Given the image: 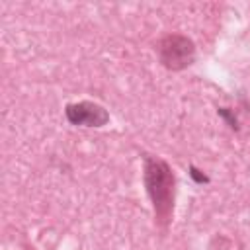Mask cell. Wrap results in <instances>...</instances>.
Returning <instances> with one entry per match:
<instances>
[{"mask_svg": "<svg viewBox=\"0 0 250 250\" xmlns=\"http://www.w3.org/2000/svg\"><path fill=\"white\" fill-rule=\"evenodd\" d=\"M217 113H219V115L229 123V127H230V129H234V131L238 129V121H236L234 113H232L229 107H219V109H217Z\"/></svg>", "mask_w": 250, "mask_h": 250, "instance_id": "cell-4", "label": "cell"}, {"mask_svg": "<svg viewBox=\"0 0 250 250\" xmlns=\"http://www.w3.org/2000/svg\"><path fill=\"white\" fill-rule=\"evenodd\" d=\"M189 176L193 178V182H197V184H207L209 182V176H205L201 170H197L195 166H189Z\"/></svg>", "mask_w": 250, "mask_h": 250, "instance_id": "cell-5", "label": "cell"}, {"mask_svg": "<svg viewBox=\"0 0 250 250\" xmlns=\"http://www.w3.org/2000/svg\"><path fill=\"white\" fill-rule=\"evenodd\" d=\"M64 115L70 125L80 127H104L109 121V113L96 102H76L64 107Z\"/></svg>", "mask_w": 250, "mask_h": 250, "instance_id": "cell-3", "label": "cell"}, {"mask_svg": "<svg viewBox=\"0 0 250 250\" xmlns=\"http://www.w3.org/2000/svg\"><path fill=\"white\" fill-rule=\"evenodd\" d=\"M162 66L168 70H184L195 62V43L182 33H168L154 45Z\"/></svg>", "mask_w": 250, "mask_h": 250, "instance_id": "cell-2", "label": "cell"}, {"mask_svg": "<svg viewBox=\"0 0 250 250\" xmlns=\"http://www.w3.org/2000/svg\"><path fill=\"white\" fill-rule=\"evenodd\" d=\"M143 180L152 203L154 223L166 230L172 215H174V201H176V176L166 160L145 154L143 156Z\"/></svg>", "mask_w": 250, "mask_h": 250, "instance_id": "cell-1", "label": "cell"}]
</instances>
